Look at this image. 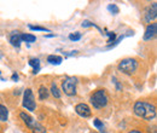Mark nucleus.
<instances>
[{
    "instance_id": "1",
    "label": "nucleus",
    "mask_w": 157,
    "mask_h": 133,
    "mask_svg": "<svg viewBox=\"0 0 157 133\" xmlns=\"http://www.w3.org/2000/svg\"><path fill=\"white\" fill-rule=\"evenodd\" d=\"M133 111L138 117L146 121H151L156 117V107L146 100H137L133 105Z\"/></svg>"
},
{
    "instance_id": "2",
    "label": "nucleus",
    "mask_w": 157,
    "mask_h": 133,
    "mask_svg": "<svg viewBox=\"0 0 157 133\" xmlns=\"http://www.w3.org/2000/svg\"><path fill=\"white\" fill-rule=\"evenodd\" d=\"M117 69L121 73L126 74V75H132V74H134L138 69L137 59H134V58H124V59H122V61L118 63Z\"/></svg>"
},
{
    "instance_id": "3",
    "label": "nucleus",
    "mask_w": 157,
    "mask_h": 133,
    "mask_svg": "<svg viewBox=\"0 0 157 133\" xmlns=\"http://www.w3.org/2000/svg\"><path fill=\"white\" fill-rule=\"evenodd\" d=\"M91 103L96 109L104 108L109 103V96L105 90H97L93 95L91 96Z\"/></svg>"
},
{
    "instance_id": "4",
    "label": "nucleus",
    "mask_w": 157,
    "mask_h": 133,
    "mask_svg": "<svg viewBox=\"0 0 157 133\" xmlns=\"http://www.w3.org/2000/svg\"><path fill=\"white\" fill-rule=\"evenodd\" d=\"M76 85L78 79L75 76H67L62 81V91L67 96H75L76 95Z\"/></svg>"
},
{
    "instance_id": "5",
    "label": "nucleus",
    "mask_w": 157,
    "mask_h": 133,
    "mask_svg": "<svg viewBox=\"0 0 157 133\" xmlns=\"http://www.w3.org/2000/svg\"><path fill=\"white\" fill-rule=\"evenodd\" d=\"M22 105L24 109L29 110V111H34L36 109V103H35V97L33 93L32 88H27L23 93V102Z\"/></svg>"
},
{
    "instance_id": "6",
    "label": "nucleus",
    "mask_w": 157,
    "mask_h": 133,
    "mask_svg": "<svg viewBox=\"0 0 157 133\" xmlns=\"http://www.w3.org/2000/svg\"><path fill=\"white\" fill-rule=\"evenodd\" d=\"M75 113L83 119H87V117H91L92 110L86 103H78L75 105Z\"/></svg>"
},
{
    "instance_id": "7",
    "label": "nucleus",
    "mask_w": 157,
    "mask_h": 133,
    "mask_svg": "<svg viewBox=\"0 0 157 133\" xmlns=\"http://www.w3.org/2000/svg\"><path fill=\"white\" fill-rule=\"evenodd\" d=\"M156 33H157V23H151V24H149L146 27L143 39L145 41H149V40H151V39H154L156 37Z\"/></svg>"
},
{
    "instance_id": "8",
    "label": "nucleus",
    "mask_w": 157,
    "mask_h": 133,
    "mask_svg": "<svg viewBox=\"0 0 157 133\" xmlns=\"http://www.w3.org/2000/svg\"><path fill=\"white\" fill-rule=\"evenodd\" d=\"M157 17V2H152V5L146 10L145 14V21L146 22H151Z\"/></svg>"
},
{
    "instance_id": "9",
    "label": "nucleus",
    "mask_w": 157,
    "mask_h": 133,
    "mask_svg": "<svg viewBox=\"0 0 157 133\" xmlns=\"http://www.w3.org/2000/svg\"><path fill=\"white\" fill-rule=\"evenodd\" d=\"M10 42H11L12 46H15V47H20L22 40H21V34L18 33V32H12V34L10 35Z\"/></svg>"
},
{
    "instance_id": "10",
    "label": "nucleus",
    "mask_w": 157,
    "mask_h": 133,
    "mask_svg": "<svg viewBox=\"0 0 157 133\" xmlns=\"http://www.w3.org/2000/svg\"><path fill=\"white\" fill-rule=\"evenodd\" d=\"M29 130H32V132L33 133H46L45 127H44L41 123H39L38 121H34L33 125L29 127Z\"/></svg>"
},
{
    "instance_id": "11",
    "label": "nucleus",
    "mask_w": 157,
    "mask_h": 133,
    "mask_svg": "<svg viewBox=\"0 0 157 133\" xmlns=\"http://www.w3.org/2000/svg\"><path fill=\"white\" fill-rule=\"evenodd\" d=\"M20 117L22 119V121H23V122L25 123V126H27L28 128H29V127H30V126L33 125V122L35 121V120H34V119H33V117H32L30 115L25 114V113H21V114H20Z\"/></svg>"
},
{
    "instance_id": "12",
    "label": "nucleus",
    "mask_w": 157,
    "mask_h": 133,
    "mask_svg": "<svg viewBox=\"0 0 157 133\" xmlns=\"http://www.w3.org/2000/svg\"><path fill=\"white\" fill-rule=\"evenodd\" d=\"M29 65L33 67V74H38L40 70V59L39 58H30Z\"/></svg>"
},
{
    "instance_id": "13",
    "label": "nucleus",
    "mask_w": 157,
    "mask_h": 133,
    "mask_svg": "<svg viewBox=\"0 0 157 133\" xmlns=\"http://www.w3.org/2000/svg\"><path fill=\"white\" fill-rule=\"evenodd\" d=\"M9 119V110L4 104H0V121L5 122Z\"/></svg>"
},
{
    "instance_id": "14",
    "label": "nucleus",
    "mask_w": 157,
    "mask_h": 133,
    "mask_svg": "<svg viewBox=\"0 0 157 133\" xmlns=\"http://www.w3.org/2000/svg\"><path fill=\"white\" fill-rule=\"evenodd\" d=\"M48 95H50V92L46 88V86L45 85H41L39 87V99L40 100H45V99L48 98Z\"/></svg>"
},
{
    "instance_id": "15",
    "label": "nucleus",
    "mask_w": 157,
    "mask_h": 133,
    "mask_svg": "<svg viewBox=\"0 0 157 133\" xmlns=\"http://www.w3.org/2000/svg\"><path fill=\"white\" fill-rule=\"evenodd\" d=\"M62 61H63V58L60 57V56L50 55V56L47 57V62H48V63H51V64H56V65L60 64V63H62Z\"/></svg>"
},
{
    "instance_id": "16",
    "label": "nucleus",
    "mask_w": 157,
    "mask_h": 133,
    "mask_svg": "<svg viewBox=\"0 0 157 133\" xmlns=\"http://www.w3.org/2000/svg\"><path fill=\"white\" fill-rule=\"evenodd\" d=\"M21 40L25 41V42H34L36 40V38L33 34H21Z\"/></svg>"
},
{
    "instance_id": "17",
    "label": "nucleus",
    "mask_w": 157,
    "mask_h": 133,
    "mask_svg": "<svg viewBox=\"0 0 157 133\" xmlns=\"http://www.w3.org/2000/svg\"><path fill=\"white\" fill-rule=\"evenodd\" d=\"M50 91H51V93H52V96H53L55 98H60V92H59L58 87H57V85H56L55 82H52Z\"/></svg>"
},
{
    "instance_id": "18",
    "label": "nucleus",
    "mask_w": 157,
    "mask_h": 133,
    "mask_svg": "<svg viewBox=\"0 0 157 133\" xmlns=\"http://www.w3.org/2000/svg\"><path fill=\"white\" fill-rule=\"evenodd\" d=\"M108 11L111 12L113 15H117L118 12H120V9H118V6L116 4H109L108 5Z\"/></svg>"
},
{
    "instance_id": "19",
    "label": "nucleus",
    "mask_w": 157,
    "mask_h": 133,
    "mask_svg": "<svg viewBox=\"0 0 157 133\" xmlns=\"http://www.w3.org/2000/svg\"><path fill=\"white\" fill-rule=\"evenodd\" d=\"M93 125H94V127H96V128H98V130H100V131H103V128H104V123H103L99 119H94Z\"/></svg>"
},
{
    "instance_id": "20",
    "label": "nucleus",
    "mask_w": 157,
    "mask_h": 133,
    "mask_svg": "<svg viewBox=\"0 0 157 133\" xmlns=\"http://www.w3.org/2000/svg\"><path fill=\"white\" fill-rule=\"evenodd\" d=\"M106 35L109 37V39H108V42H109V44H113V42H115L116 34H115L114 32H109V33H106Z\"/></svg>"
},
{
    "instance_id": "21",
    "label": "nucleus",
    "mask_w": 157,
    "mask_h": 133,
    "mask_svg": "<svg viewBox=\"0 0 157 133\" xmlns=\"http://www.w3.org/2000/svg\"><path fill=\"white\" fill-rule=\"evenodd\" d=\"M30 30H36V32H48V29L44 28V27H38V25H29Z\"/></svg>"
},
{
    "instance_id": "22",
    "label": "nucleus",
    "mask_w": 157,
    "mask_h": 133,
    "mask_svg": "<svg viewBox=\"0 0 157 133\" xmlns=\"http://www.w3.org/2000/svg\"><path fill=\"white\" fill-rule=\"evenodd\" d=\"M81 37H82V35H81L80 33H73V34L69 35V39H70L71 41H78V40L81 39Z\"/></svg>"
},
{
    "instance_id": "23",
    "label": "nucleus",
    "mask_w": 157,
    "mask_h": 133,
    "mask_svg": "<svg viewBox=\"0 0 157 133\" xmlns=\"http://www.w3.org/2000/svg\"><path fill=\"white\" fill-rule=\"evenodd\" d=\"M92 25L99 29V27H97L96 24H93V23H92V22H90V21H83V23H82V27H83V28H86V27H92Z\"/></svg>"
},
{
    "instance_id": "24",
    "label": "nucleus",
    "mask_w": 157,
    "mask_h": 133,
    "mask_svg": "<svg viewBox=\"0 0 157 133\" xmlns=\"http://www.w3.org/2000/svg\"><path fill=\"white\" fill-rule=\"evenodd\" d=\"M113 81H114V84L116 85V88H117V91H121V90H122V86L118 84V80L116 79V77H115V76L113 77Z\"/></svg>"
},
{
    "instance_id": "25",
    "label": "nucleus",
    "mask_w": 157,
    "mask_h": 133,
    "mask_svg": "<svg viewBox=\"0 0 157 133\" xmlns=\"http://www.w3.org/2000/svg\"><path fill=\"white\" fill-rule=\"evenodd\" d=\"M11 80H12V81H17V80H18V74H16V73H15V74H12Z\"/></svg>"
},
{
    "instance_id": "26",
    "label": "nucleus",
    "mask_w": 157,
    "mask_h": 133,
    "mask_svg": "<svg viewBox=\"0 0 157 133\" xmlns=\"http://www.w3.org/2000/svg\"><path fill=\"white\" fill-rule=\"evenodd\" d=\"M128 133H141L140 131H138V130H133V131H129Z\"/></svg>"
},
{
    "instance_id": "27",
    "label": "nucleus",
    "mask_w": 157,
    "mask_h": 133,
    "mask_svg": "<svg viewBox=\"0 0 157 133\" xmlns=\"http://www.w3.org/2000/svg\"><path fill=\"white\" fill-rule=\"evenodd\" d=\"M55 37V34H48V35H46V38H53Z\"/></svg>"
},
{
    "instance_id": "28",
    "label": "nucleus",
    "mask_w": 157,
    "mask_h": 133,
    "mask_svg": "<svg viewBox=\"0 0 157 133\" xmlns=\"http://www.w3.org/2000/svg\"><path fill=\"white\" fill-rule=\"evenodd\" d=\"M91 133H97V132H91Z\"/></svg>"
},
{
    "instance_id": "29",
    "label": "nucleus",
    "mask_w": 157,
    "mask_h": 133,
    "mask_svg": "<svg viewBox=\"0 0 157 133\" xmlns=\"http://www.w3.org/2000/svg\"><path fill=\"white\" fill-rule=\"evenodd\" d=\"M0 74H1V72H0Z\"/></svg>"
}]
</instances>
